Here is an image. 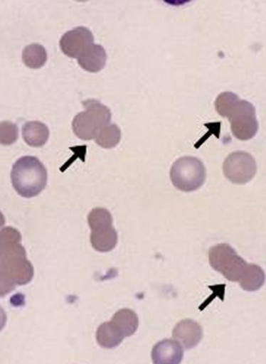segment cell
Masks as SVG:
<instances>
[{"label":"cell","instance_id":"603a6c76","mask_svg":"<svg viewBox=\"0 0 266 364\" xmlns=\"http://www.w3.org/2000/svg\"><path fill=\"white\" fill-rule=\"evenodd\" d=\"M6 323H7V314H6L4 309L0 306V331L5 328Z\"/></svg>","mask_w":266,"mask_h":364},{"label":"cell","instance_id":"4fadbf2b","mask_svg":"<svg viewBox=\"0 0 266 364\" xmlns=\"http://www.w3.org/2000/svg\"><path fill=\"white\" fill-rule=\"evenodd\" d=\"M124 338L125 336L112 321L102 323L96 332V341L105 349H115L123 342Z\"/></svg>","mask_w":266,"mask_h":364},{"label":"cell","instance_id":"5b68a950","mask_svg":"<svg viewBox=\"0 0 266 364\" xmlns=\"http://www.w3.org/2000/svg\"><path fill=\"white\" fill-rule=\"evenodd\" d=\"M208 259L211 267L230 282L241 280L248 265L245 259H242L228 244H218L211 247Z\"/></svg>","mask_w":266,"mask_h":364},{"label":"cell","instance_id":"7402d4cb","mask_svg":"<svg viewBox=\"0 0 266 364\" xmlns=\"http://www.w3.org/2000/svg\"><path fill=\"white\" fill-rule=\"evenodd\" d=\"M17 285L13 282L6 274H0V298L13 292Z\"/></svg>","mask_w":266,"mask_h":364},{"label":"cell","instance_id":"ffe728a7","mask_svg":"<svg viewBox=\"0 0 266 364\" xmlns=\"http://www.w3.org/2000/svg\"><path fill=\"white\" fill-rule=\"evenodd\" d=\"M238 96L232 92H224L218 96L216 100V109L222 117H230L234 107L238 104Z\"/></svg>","mask_w":266,"mask_h":364},{"label":"cell","instance_id":"7a4b0ae2","mask_svg":"<svg viewBox=\"0 0 266 364\" xmlns=\"http://www.w3.org/2000/svg\"><path fill=\"white\" fill-rule=\"evenodd\" d=\"M11 183L19 196L25 198H36L47 185V169L35 156H23L14 164Z\"/></svg>","mask_w":266,"mask_h":364},{"label":"cell","instance_id":"44dd1931","mask_svg":"<svg viewBox=\"0 0 266 364\" xmlns=\"http://www.w3.org/2000/svg\"><path fill=\"white\" fill-rule=\"evenodd\" d=\"M18 127L11 122H1L0 123V145L9 146L18 139Z\"/></svg>","mask_w":266,"mask_h":364},{"label":"cell","instance_id":"ba28073f","mask_svg":"<svg viewBox=\"0 0 266 364\" xmlns=\"http://www.w3.org/2000/svg\"><path fill=\"white\" fill-rule=\"evenodd\" d=\"M94 45V35L86 27H76L67 31L59 41V47L66 56L80 58Z\"/></svg>","mask_w":266,"mask_h":364},{"label":"cell","instance_id":"8fae6325","mask_svg":"<svg viewBox=\"0 0 266 364\" xmlns=\"http://www.w3.org/2000/svg\"><path fill=\"white\" fill-rule=\"evenodd\" d=\"M83 70L90 73H98L105 67L107 54L102 45H92L87 52L77 59Z\"/></svg>","mask_w":266,"mask_h":364},{"label":"cell","instance_id":"ac0fdd59","mask_svg":"<svg viewBox=\"0 0 266 364\" xmlns=\"http://www.w3.org/2000/svg\"><path fill=\"white\" fill-rule=\"evenodd\" d=\"M122 139L121 129L115 124L102 127L95 136V141L98 146L102 149H114L117 146Z\"/></svg>","mask_w":266,"mask_h":364},{"label":"cell","instance_id":"2e32d148","mask_svg":"<svg viewBox=\"0 0 266 364\" xmlns=\"http://www.w3.org/2000/svg\"><path fill=\"white\" fill-rule=\"evenodd\" d=\"M238 282H240V287L246 292H255L263 287L265 282V273L259 265L248 264L243 277Z\"/></svg>","mask_w":266,"mask_h":364},{"label":"cell","instance_id":"9c48e42d","mask_svg":"<svg viewBox=\"0 0 266 364\" xmlns=\"http://www.w3.org/2000/svg\"><path fill=\"white\" fill-rule=\"evenodd\" d=\"M184 350L177 340L166 338L154 346L151 360L155 364H179L183 361Z\"/></svg>","mask_w":266,"mask_h":364},{"label":"cell","instance_id":"cb8c5ba5","mask_svg":"<svg viewBox=\"0 0 266 364\" xmlns=\"http://www.w3.org/2000/svg\"><path fill=\"white\" fill-rule=\"evenodd\" d=\"M5 216H4V214L0 212V228H3L4 225H5Z\"/></svg>","mask_w":266,"mask_h":364},{"label":"cell","instance_id":"d6986e66","mask_svg":"<svg viewBox=\"0 0 266 364\" xmlns=\"http://www.w3.org/2000/svg\"><path fill=\"white\" fill-rule=\"evenodd\" d=\"M88 225L92 232L102 231L113 228V216L106 208H96L88 214Z\"/></svg>","mask_w":266,"mask_h":364},{"label":"cell","instance_id":"9a60e30c","mask_svg":"<svg viewBox=\"0 0 266 364\" xmlns=\"http://www.w3.org/2000/svg\"><path fill=\"white\" fill-rule=\"evenodd\" d=\"M118 234L115 228H110L90 233V243L94 250L100 253L113 251L117 245Z\"/></svg>","mask_w":266,"mask_h":364},{"label":"cell","instance_id":"7c38bea8","mask_svg":"<svg viewBox=\"0 0 266 364\" xmlns=\"http://www.w3.org/2000/svg\"><path fill=\"white\" fill-rule=\"evenodd\" d=\"M23 139L31 147H43L49 139V129L41 122H27L23 126Z\"/></svg>","mask_w":266,"mask_h":364},{"label":"cell","instance_id":"277c9868","mask_svg":"<svg viewBox=\"0 0 266 364\" xmlns=\"http://www.w3.org/2000/svg\"><path fill=\"white\" fill-rule=\"evenodd\" d=\"M171 180L177 190L194 192L204 184L206 168L202 161L196 157H181L171 166Z\"/></svg>","mask_w":266,"mask_h":364},{"label":"cell","instance_id":"3957f363","mask_svg":"<svg viewBox=\"0 0 266 364\" xmlns=\"http://www.w3.org/2000/svg\"><path fill=\"white\" fill-rule=\"evenodd\" d=\"M83 105L85 112L75 116L73 132L83 141H92L102 127L110 125L112 112L107 106L102 105L100 100H84Z\"/></svg>","mask_w":266,"mask_h":364},{"label":"cell","instance_id":"d4e9b609","mask_svg":"<svg viewBox=\"0 0 266 364\" xmlns=\"http://www.w3.org/2000/svg\"><path fill=\"white\" fill-rule=\"evenodd\" d=\"M0 274H5L3 269V259H1V254H0Z\"/></svg>","mask_w":266,"mask_h":364},{"label":"cell","instance_id":"5bb4252c","mask_svg":"<svg viewBox=\"0 0 266 364\" xmlns=\"http://www.w3.org/2000/svg\"><path fill=\"white\" fill-rule=\"evenodd\" d=\"M112 322L119 328L125 338L134 336L139 328V316L131 309H122L112 318Z\"/></svg>","mask_w":266,"mask_h":364},{"label":"cell","instance_id":"30bf717a","mask_svg":"<svg viewBox=\"0 0 266 364\" xmlns=\"http://www.w3.org/2000/svg\"><path fill=\"white\" fill-rule=\"evenodd\" d=\"M173 338L182 343L185 349H193L202 341V326L191 318L181 321L173 330Z\"/></svg>","mask_w":266,"mask_h":364},{"label":"cell","instance_id":"8992f818","mask_svg":"<svg viewBox=\"0 0 266 364\" xmlns=\"http://www.w3.org/2000/svg\"><path fill=\"white\" fill-rule=\"evenodd\" d=\"M228 119L232 133L238 141H250L259 132L255 107L248 100H238Z\"/></svg>","mask_w":266,"mask_h":364},{"label":"cell","instance_id":"e0dca14e","mask_svg":"<svg viewBox=\"0 0 266 364\" xmlns=\"http://www.w3.org/2000/svg\"><path fill=\"white\" fill-rule=\"evenodd\" d=\"M23 62L31 70L41 68L47 62L46 49L39 44L29 45L23 49Z\"/></svg>","mask_w":266,"mask_h":364},{"label":"cell","instance_id":"6da1fadb","mask_svg":"<svg viewBox=\"0 0 266 364\" xmlns=\"http://www.w3.org/2000/svg\"><path fill=\"white\" fill-rule=\"evenodd\" d=\"M21 242V234L18 230L11 226L0 230V254L4 273L18 287L31 283L35 274L33 264L27 259V253Z\"/></svg>","mask_w":266,"mask_h":364},{"label":"cell","instance_id":"52a82bcc","mask_svg":"<svg viewBox=\"0 0 266 364\" xmlns=\"http://www.w3.org/2000/svg\"><path fill=\"white\" fill-rule=\"evenodd\" d=\"M256 172L255 159L245 151H234L226 157L223 164V173L233 184L243 185L251 182Z\"/></svg>","mask_w":266,"mask_h":364}]
</instances>
